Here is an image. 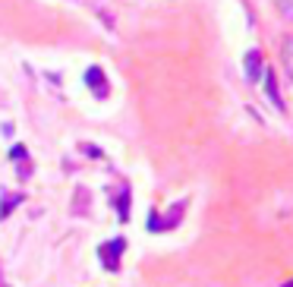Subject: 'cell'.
<instances>
[{
    "instance_id": "obj_1",
    "label": "cell",
    "mask_w": 293,
    "mask_h": 287,
    "mask_svg": "<svg viewBox=\"0 0 293 287\" xmlns=\"http://www.w3.org/2000/svg\"><path fill=\"white\" fill-rule=\"evenodd\" d=\"M123 249H126V240H123V237H114V240H107V243L98 246V256H101V262H104L107 272H117V268H120Z\"/></svg>"
},
{
    "instance_id": "obj_2",
    "label": "cell",
    "mask_w": 293,
    "mask_h": 287,
    "mask_svg": "<svg viewBox=\"0 0 293 287\" xmlns=\"http://www.w3.org/2000/svg\"><path fill=\"white\" fill-rule=\"evenodd\" d=\"M85 85L95 92V98H107V79H104V69L101 66H88L85 69Z\"/></svg>"
},
{
    "instance_id": "obj_3",
    "label": "cell",
    "mask_w": 293,
    "mask_h": 287,
    "mask_svg": "<svg viewBox=\"0 0 293 287\" xmlns=\"http://www.w3.org/2000/svg\"><path fill=\"white\" fill-rule=\"evenodd\" d=\"M262 76H265L262 54H259V51H249V54H246V79L255 82V79H262Z\"/></svg>"
},
{
    "instance_id": "obj_4",
    "label": "cell",
    "mask_w": 293,
    "mask_h": 287,
    "mask_svg": "<svg viewBox=\"0 0 293 287\" xmlns=\"http://www.w3.org/2000/svg\"><path fill=\"white\" fill-rule=\"evenodd\" d=\"M265 92H268V101L278 107V111H284V98H281V88H278V79H274L271 69H265Z\"/></svg>"
},
{
    "instance_id": "obj_5",
    "label": "cell",
    "mask_w": 293,
    "mask_h": 287,
    "mask_svg": "<svg viewBox=\"0 0 293 287\" xmlns=\"http://www.w3.org/2000/svg\"><path fill=\"white\" fill-rule=\"evenodd\" d=\"M183 211H186V202H177L167 214H164V221L158 224V230H170V227H177V224H180V218H183Z\"/></svg>"
},
{
    "instance_id": "obj_6",
    "label": "cell",
    "mask_w": 293,
    "mask_h": 287,
    "mask_svg": "<svg viewBox=\"0 0 293 287\" xmlns=\"http://www.w3.org/2000/svg\"><path fill=\"white\" fill-rule=\"evenodd\" d=\"M19 202H22V193H4V199H0V221H4Z\"/></svg>"
},
{
    "instance_id": "obj_7",
    "label": "cell",
    "mask_w": 293,
    "mask_h": 287,
    "mask_svg": "<svg viewBox=\"0 0 293 287\" xmlns=\"http://www.w3.org/2000/svg\"><path fill=\"white\" fill-rule=\"evenodd\" d=\"M114 205H117V214H120V221H126L130 218V189H120L117 196H114Z\"/></svg>"
},
{
    "instance_id": "obj_8",
    "label": "cell",
    "mask_w": 293,
    "mask_h": 287,
    "mask_svg": "<svg viewBox=\"0 0 293 287\" xmlns=\"http://www.w3.org/2000/svg\"><path fill=\"white\" fill-rule=\"evenodd\" d=\"M281 57H284V66L293 79V38H284V47H281Z\"/></svg>"
},
{
    "instance_id": "obj_9",
    "label": "cell",
    "mask_w": 293,
    "mask_h": 287,
    "mask_svg": "<svg viewBox=\"0 0 293 287\" xmlns=\"http://www.w3.org/2000/svg\"><path fill=\"white\" fill-rule=\"evenodd\" d=\"M10 161H26V146H13L10 149Z\"/></svg>"
},
{
    "instance_id": "obj_10",
    "label": "cell",
    "mask_w": 293,
    "mask_h": 287,
    "mask_svg": "<svg viewBox=\"0 0 293 287\" xmlns=\"http://www.w3.org/2000/svg\"><path fill=\"white\" fill-rule=\"evenodd\" d=\"M281 10H284L287 19H293V0H281Z\"/></svg>"
},
{
    "instance_id": "obj_11",
    "label": "cell",
    "mask_w": 293,
    "mask_h": 287,
    "mask_svg": "<svg viewBox=\"0 0 293 287\" xmlns=\"http://www.w3.org/2000/svg\"><path fill=\"white\" fill-rule=\"evenodd\" d=\"M284 287H293V281H287V284H284Z\"/></svg>"
}]
</instances>
